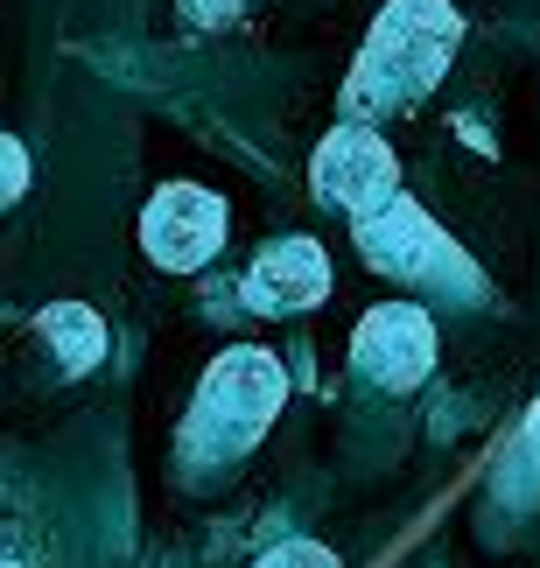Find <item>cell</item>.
<instances>
[{"label":"cell","instance_id":"8","mask_svg":"<svg viewBox=\"0 0 540 568\" xmlns=\"http://www.w3.org/2000/svg\"><path fill=\"white\" fill-rule=\"evenodd\" d=\"M35 337L57 352L63 373H84V365H99V358H105V323L84 310V302H57V310H42Z\"/></svg>","mask_w":540,"mask_h":568},{"label":"cell","instance_id":"9","mask_svg":"<svg viewBox=\"0 0 540 568\" xmlns=\"http://www.w3.org/2000/svg\"><path fill=\"white\" fill-rule=\"evenodd\" d=\"M253 568H337V555L316 548V540H281V548H267Z\"/></svg>","mask_w":540,"mask_h":568},{"label":"cell","instance_id":"2","mask_svg":"<svg viewBox=\"0 0 540 568\" xmlns=\"http://www.w3.org/2000/svg\"><path fill=\"white\" fill-rule=\"evenodd\" d=\"M281 400H288V373H281V358L267 352H225L218 365H211V379H204V400L197 414H190V443L197 449H246L253 435H261Z\"/></svg>","mask_w":540,"mask_h":568},{"label":"cell","instance_id":"11","mask_svg":"<svg viewBox=\"0 0 540 568\" xmlns=\"http://www.w3.org/2000/svg\"><path fill=\"white\" fill-rule=\"evenodd\" d=\"M0 162H8V204H14V196L29 190V148L8 141V148H0Z\"/></svg>","mask_w":540,"mask_h":568},{"label":"cell","instance_id":"6","mask_svg":"<svg viewBox=\"0 0 540 568\" xmlns=\"http://www.w3.org/2000/svg\"><path fill=\"white\" fill-rule=\"evenodd\" d=\"M351 365L386 393H415L436 373V323L415 302H379L351 331Z\"/></svg>","mask_w":540,"mask_h":568},{"label":"cell","instance_id":"4","mask_svg":"<svg viewBox=\"0 0 540 568\" xmlns=\"http://www.w3.org/2000/svg\"><path fill=\"white\" fill-rule=\"evenodd\" d=\"M141 246L169 274H197L225 246V204L197 183H162L141 211Z\"/></svg>","mask_w":540,"mask_h":568},{"label":"cell","instance_id":"1","mask_svg":"<svg viewBox=\"0 0 540 568\" xmlns=\"http://www.w3.org/2000/svg\"><path fill=\"white\" fill-rule=\"evenodd\" d=\"M457 42H463V14L449 0H386V14L373 21V36L358 50V71L344 84V105L365 120V113H394V105L436 92Z\"/></svg>","mask_w":540,"mask_h":568},{"label":"cell","instance_id":"12","mask_svg":"<svg viewBox=\"0 0 540 568\" xmlns=\"http://www.w3.org/2000/svg\"><path fill=\"white\" fill-rule=\"evenodd\" d=\"M527 435H533V443H540V407H533V422H527Z\"/></svg>","mask_w":540,"mask_h":568},{"label":"cell","instance_id":"3","mask_svg":"<svg viewBox=\"0 0 540 568\" xmlns=\"http://www.w3.org/2000/svg\"><path fill=\"white\" fill-rule=\"evenodd\" d=\"M358 253L373 260L379 274H400V281L449 274L457 288H478V267H470V260L436 232V217H428L421 204H407V196H394V204H379V211L358 217Z\"/></svg>","mask_w":540,"mask_h":568},{"label":"cell","instance_id":"5","mask_svg":"<svg viewBox=\"0 0 540 568\" xmlns=\"http://www.w3.org/2000/svg\"><path fill=\"white\" fill-rule=\"evenodd\" d=\"M309 183H316V196H330V204H344L351 217H365V211H379V204L400 196V162L365 120H344L337 134H323L316 162H309Z\"/></svg>","mask_w":540,"mask_h":568},{"label":"cell","instance_id":"13","mask_svg":"<svg viewBox=\"0 0 540 568\" xmlns=\"http://www.w3.org/2000/svg\"><path fill=\"white\" fill-rule=\"evenodd\" d=\"M8 568H21V561H8Z\"/></svg>","mask_w":540,"mask_h":568},{"label":"cell","instance_id":"7","mask_svg":"<svg viewBox=\"0 0 540 568\" xmlns=\"http://www.w3.org/2000/svg\"><path fill=\"white\" fill-rule=\"evenodd\" d=\"M330 295V253L316 239H274V246L253 253L246 267V302L267 316H295V310H316Z\"/></svg>","mask_w":540,"mask_h":568},{"label":"cell","instance_id":"10","mask_svg":"<svg viewBox=\"0 0 540 568\" xmlns=\"http://www.w3.org/2000/svg\"><path fill=\"white\" fill-rule=\"evenodd\" d=\"M246 8H261V0H183V14L197 21V29H225V21H240Z\"/></svg>","mask_w":540,"mask_h":568}]
</instances>
